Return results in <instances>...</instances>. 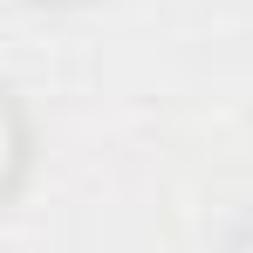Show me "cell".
I'll use <instances>...</instances> for the list:
<instances>
[{
    "label": "cell",
    "mask_w": 253,
    "mask_h": 253,
    "mask_svg": "<svg viewBox=\"0 0 253 253\" xmlns=\"http://www.w3.org/2000/svg\"><path fill=\"white\" fill-rule=\"evenodd\" d=\"M0 165H7V124H0Z\"/></svg>",
    "instance_id": "obj_1"
}]
</instances>
